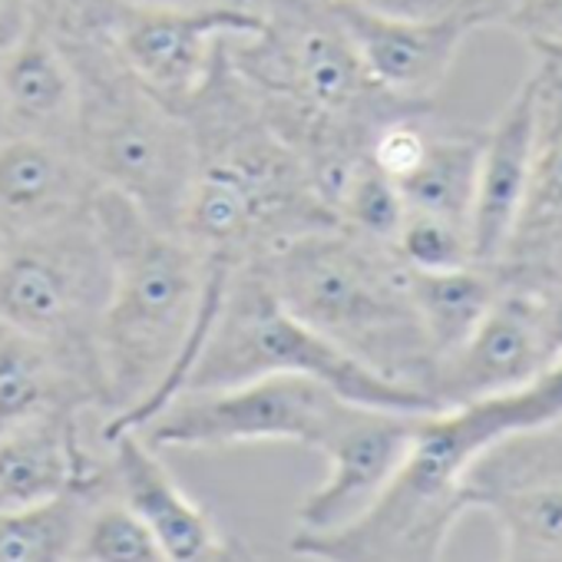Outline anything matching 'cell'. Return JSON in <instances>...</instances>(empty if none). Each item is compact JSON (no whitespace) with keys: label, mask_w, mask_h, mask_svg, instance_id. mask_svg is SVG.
Returning <instances> with one entry per match:
<instances>
[{"label":"cell","mask_w":562,"mask_h":562,"mask_svg":"<svg viewBox=\"0 0 562 562\" xmlns=\"http://www.w3.org/2000/svg\"><path fill=\"white\" fill-rule=\"evenodd\" d=\"M93 218L113 278L100 318V440L146 427L182 394L235 268L212 265L179 232L149 222L130 199L97 189Z\"/></svg>","instance_id":"obj_1"},{"label":"cell","mask_w":562,"mask_h":562,"mask_svg":"<svg viewBox=\"0 0 562 562\" xmlns=\"http://www.w3.org/2000/svg\"><path fill=\"white\" fill-rule=\"evenodd\" d=\"M195 162L176 232L212 265L238 268L302 232L335 225L305 162L268 123L258 93L228 60V41L205 83L179 106Z\"/></svg>","instance_id":"obj_2"},{"label":"cell","mask_w":562,"mask_h":562,"mask_svg":"<svg viewBox=\"0 0 562 562\" xmlns=\"http://www.w3.org/2000/svg\"><path fill=\"white\" fill-rule=\"evenodd\" d=\"M562 417V358L532 384L417 417L414 443L374 506L331 536H292L289 549L328 562H434L470 513L463 476L496 440Z\"/></svg>","instance_id":"obj_3"},{"label":"cell","mask_w":562,"mask_h":562,"mask_svg":"<svg viewBox=\"0 0 562 562\" xmlns=\"http://www.w3.org/2000/svg\"><path fill=\"white\" fill-rule=\"evenodd\" d=\"M255 261L295 318L374 374L430 394L437 355L411 302V268L391 241L335 222Z\"/></svg>","instance_id":"obj_4"},{"label":"cell","mask_w":562,"mask_h":562,"mask_svg":"<svg viewBox=\"0 0 562 562\" xmlns=\"http://www.w3.org/2000/svg\"><path fill=\"white\" fill-rule=\"evenodd\" d=\"M54 37L64 44L80 80L74 149L103 189L176 232L195 162L186 116L120 64L106 34Z\"/></svg>","instance_id":"obj_5"},{"label":"cell","mask_w":562,"mask_h":562,"mask_svg":"<svg viewBox=\"0 0 562 562\" xmlns=\"http://www.w3.org/2000/svg\"><path fill=\"white\" fill-rule=\"evenodd\" d=\"M268 374L312 378L338 397L364 407L407 414L440 411L430 394L374 374L335 341L295 318L268 289L258 261H241L225 281L218 312L192 361L182 394L232 387Z\"/></svg>","instance_id":"obj_6"},{"label":"cell","mask_w":562,"mask_h":562,"mask_svg":"<svg viewBox=\"0 0 562 562\" xmlns=\"http://www.w3.org/2000/svg\"><path fill=\"white\" fill-rule=\"evenodd\" d=\"M110 278L113 265L93 202L60 222L0 241V325L50 348L90 384L97 407L103 401L97 335Z\"/></svg>","instance_id":"obj_7"},{"label":"cell","mask_w":562,"mask_h":562,"mask_svg":"<svg viewBox=\"0 0 562 562\" xmlns=\"http://www.w3.org/2000/svg\"><path fill=\"white\" fill-rule=\"evenodd\" d=\"M351 401L302 374H268L215 391L172 397L139 434L159 450H228L245 443H299L322 450Z\"/></svg>","instance_id":"obj_8"},{"label":"cell","mask_w":562,"mask_h":562,"mask_svg":"<svg viewBox=\"0 0 562 562\" xmlns=\"http://www.w3.org/2000/svg\"><path fill=\"white\" fill-rule=\"evenodd\" d=\"M463 499L499 522L503 559L562 562V417L486 447L463 476Z\"/></svg>","instance_id":"obj_9"},{"label":"cell","mask_w":562,"mask_h":562,"mask_svg":"<svg viewBox=\"0 0 562 562\" xmlns=\"http://www.w3.org/2000/svg\"><path fill=\"white\" fill-rule=\"evenodd\" d=\"M258 31L261 14L255 8L192 11L116 0L103 34L120 64L146 90L179 110L205 83L225 41L255 37Z\"/></svg>","instance_id":"obj_10"},{"label":"cell","mask_w":562,"mask_h":562,"mask_svg":"<svg viewBox=\"0 0 562 562\" xmlns=\"http://www.w3.org/2000/svg\"><path fill=\"white\" fill-rule=\"evenodd\" d=\"M532 162L509 245L496 261L503 285H562V54L532 50Z\"/></svg>","instance_id":"obj_11"},{"label":"cell","mask_w":562,"mask_h":562,"mask_svg":"<svg viewBox=\"0 0 562 562\" xmlns=\"http://www.w3.org/2000/svg\"><path fill=\"white\" fill-rule=\"evenodd\" d=\"M417 417L420 414L351 404L322 443L328 476L322 480V486L305 493L295 513V536H331L358 522L407 457Z\"/></svg>","instance_id":"obj_12"},{"label":"cell","mask_w":562,"mask_h":562,"mask_svg":"<svg viewBox=\"0 0 562 562\" xmlns=\"http://www.w3.org/2000/svg\"><path fill=\"white\" fill-rule=\"evenodd\" d=\"M552 364L555 358L539 325L536 292L503 285L499 299L473 328V335L437 361L430 397L437 407L470 404L526 387Z\"/></svg>","instance_id":"obj_13"},{"label":"cell","mask_w":562,"mask_h":562,"mask_svg":"<svg viewBox=\"0 0 562 562\" xmlns=\"http://www.w3.org/2000/svg\"><path fill=\"white\" fill-rule=\"evenodd\" d=\"M368 77L397 103L434 106L460 47L473 34L460 11L443 18H384L328 0Z\"/></svg>","instance_id":"obj_14"},{"label":"cell","mask_w":562,"mask_h":562,"mask_svg":"<svg viewBox=\"0 0 562 562\" xmlns=\"http://www.w3.org/2000/svg\"><path fill=\"white\" fill-rule=\"evenodd\" d=\"M116 496L149 526L166 562H222L245 559L215 519L176 483L156 447L139 430H120L103 440Z\"/></svg>","instance_id":"obj_15"},{"label":"cell","mask_w":562,"mask_h":562,"mask_svg":"<svg viewBox=\"0 0 562 562\" xmlns=\"http://www.w3.org/2000/svg\"><path fill=\"white\" fill-rule=\"evenodd\" d=\"M90 417L100 414L64 407L0 430V509L31 506L74 486H113L110 457L90 443Z\"/></svg>","instance_id":"obj_16"},{"label":"cell","mask_w":562,"mask_h":562,"mask_svg":"<svg viewBox=\"0 0 562 562\" xmlns=\"http://www.w3.org/2000/svg\"><path fill=\"white\" fill-rule=\"evenodd\" d=\"M100 182L70 143L8 133L0 139V232L4 238L83 212Z\"/></svg>","instance_id":"obj_17"},{"label":"cell","mask_w":562,"mask_h":562,"mask_svg":"<svg viewBox=\"0 0 562 562\" xmlns=\"http://www.w3.org/2000/svg\"><path fill=\"white\" fill-rule=\"evenodd\" d=\"M532 87L519 83L499 120L483 136L476 192L470 209V251L480 265H496L519 218L532 162Z\"/></svg>","instance_id":"obj_18"},{"label":"cell","mask_w":562,"mask_h":562,"mask_svg":"<svg viewBox=\"0 0 562 562\" xmlns=\"http://www.w3.org/2000/svg\"><path fill=\"white\" fill-rule=\"evenodd\" d=\"M0 103H4L11 133L74 146L80 80L64 44L44 24L0 57Z\"/></svg>","instance_id":"obj_19"},{"label":"cell","mask_w":562,"mask_h":562,"mask_svg":"<svg viewBox=\"0 0 562 562\" xmlns=\"http://www.w3.org/2000/svg\"><path fill=\"white\" fill-rule=\"evenodd\" d=\"M64 407L100 414L97 394L74 368L41 341L0 325V430Z\"/></svg>","instance_id":"obj_20"},{"label":"cell","mask_w":562,"mask_h":562,"mask_svg":"<svg viewBox=\"0 0 562 562\" xmlns=\"http://www.w3.org/2000/svg\"><path fill=\"white\" fill-rule=\"evenodd\" d=\"M483 136H486V130L434 116L427 146H424L417 166L397 182L404 205L460 222L470 228Z\"/></svg>","instance_id":"obj_21"},{"label":"cell","mask_w":562,"mask_h":562,"mask_svg":"<svg viewBox=\"0 0 562 562\" xmlns=\"http://www.w3.org/2000/svg\"><path fill=\"white\" fill-rule=\"evenodd\" d=\"M499 292L503 278L496 265L467 261L440 271L411 268V302L437 361L473 335Z\"/></svg>","instance_id":"obj_22"},{"label":"cell","mask_w":562,"mask_h":562,"mask_svg":"<svg viewBox=\"0 0 562 562\" xmlns=\"http://www.w3.org/2000/svg\"><path fill=\"white\" fill-rule=\"evenodd\" d=\"M113 486H74L50 499L0 509V562H70L90 506Z\"/></svg>","instance_id":"obj_23"},{"label":"cell","mask_w":562,"mask_h":562,"mask_svg":"<svg viewBox=\"0 0 562 562\" xmlns=\"http://www.w3.org/2000/svg\"><path fill=\"white\" fill-rule=\"evenodd\" d=\"M74 559L77 562H166L149 526L116 496V490H110L90 506Z\"/></svg>","instance_id":"obj_24"},{"label":"cell","mask_w":562,"mask_h":562,"mask_svg":"<svg viewBox=\"0 0 562 562\" xmlns=\"http://www.w3.org/2000/svg\"><path fill=\"white\" fill-rule=\"evenodd\" d=\"M404 212H407V205H404L397 186L371 162V156L351 172V179L345 182V189L335 202L338 225H348V228L364 232L381 241H394Z\"/></svg>","instance_id":"obj_25"},{"label":"cell","mask_w":562,"mask_h":562,"mask_svg":"<svg viewBox=\"0 0 562 562\" xmlns=\"http://www.w3.org/2000/svg\"><path fill=\"white\" fill-rule=\"evenodd\" d=\"M407 268L420 271H440L473 261L470 251V228L430 212L407 209L401 218V228L391 241Z\"/></svg>","instance_id":"obj_26"},{"label":"cell","mask_w":562,"mask_h":562,"mask_svg":"<svg viewBox=\"0 0 562 562\" xmlns=\"http://www.w3.org/2000/svg\"><path fill=\"white\" fill-rule=\"evenodd\" d=\"M499 27L516 34L529 50L562 54V0H522Z\"/></svg>","instance_id":"obj_27"},{"label":"cell","mask_w":562,"mask_h":562,"mask_svg":"<svg viewBox=\"0 0 562 562\" xmlns=\"http://www.w3.org/2000/svg\"><path fill=\"white\" fill-rule=\"evenodd\" d=\"M116 0H37V18L54 34H103Z\"/></svg>","instance_id":"obj_28"},{"label":"cell","mask_w":562,"mask_h":562,"mask_svg":"<svg viewBox=\"0 0 562 562\" xmlns=\"http://www.w3.org/2000/svg\"><path fill=\"white\" fill-rule=\"evenodd\" d=\"M338 4H351L384 18H417V21L460 11V0H338Z\"/></svg>","instance_id":"obj_29"},{"label":"cell","mask_w":562,"mask_h":562,"mask_svg":"<svg viewBox=\"0 0 562 562\" xmlns=\"http://www.w3.org/2000/svg\"><path fill=\"white\" fill-rule=\"evenodd\" d=\"M37 24V0H0V57L21 44Z\"/></svg>","instance_id":"obj_30"},{"label":"cell","mask_w":562,"mask_h":562,"mask_svg":"<svg viewBox=\"0 0 562 562\" xmlns=\"http://www.w3.org/2000/svg\"><path fill=\"white\" fill-rule=\"evenodd\" d=\"M516 289H519V285H516ZM529 292H532V289H529ZM536 302H539V325H542L546 345H549L552 358L559 361V358H562V285L539 289V292H536Z\"/></svg>","instance_id":"obj_31"},{"label":"cell","mask_w":562,"mask_h":562,"mask_svg":"<svg viewBox=\"0 0 562 562\" xmlns=\"http://www.w3.org/2000/svg\"><path fill=\"white\" fill-rule=\"evenodd\" d=\"M516 4H522V0H460V14L476 34L483 27H499Z\"/></svg>","instance_id":"obj_32"},{"label":"cell","mask_w":562,"mask_h":562,"mask_svg":"<svg viewBox=\"0 0 562 562\" xmlns=\"http://www.w3.org/2000/svg\"><path fill=\"white\" fill-rule=\"evenodd\" d=\"M133 4H162V8H192V11H251V0H133Z\"/></svg>","instance_id":"obj_33"},{"label":"cell","mask_w":562,"mask_h":562,"mask_svg":"<svg viewBox=\"0 0 562 562\" xmlns=\"http://www.w3.org/2000/svg\"><path fill=\"white\" fill-rule=\"evenodd\" d=\"M11 133V126H8V116H4V103H0V139H4Z\"/></svg>","instance_id":"obj_34"},{"label":"cell","mask_w":562,"mask_h":562,"mask_svg":"<svg viewBox=\"0 0 562 562\" xmlns=\"http://www.w3.org/2000/svg\"><path fill=\"white\" fill-rule=\"evenodd\" d=\"M0 241H4V232H0Z\"/></svg>","instance_id":"obj_35"}]
</instances>
